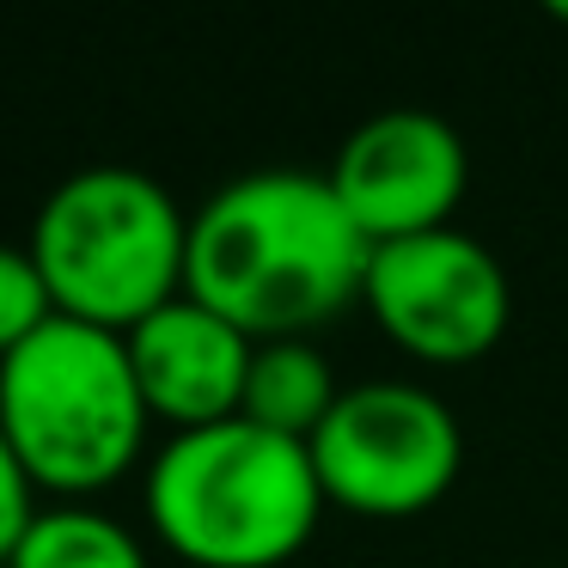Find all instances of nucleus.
Listing matches in <instances>:
<instances>
[{
	"label": "nucleus",
	"mask_w": 568,
	"mask_h": 568,
	"mask_svg": "<svg viewBox=\"0 0 568 568\" xmlns=\"http://www.w3.org/2000/svg\"><path fill=\"white\" fill-rule=\"evenodd\" d=\"M367 257V233L331 178L270 165L221 184L190 214L184 294L233 318L251 343H287L355 306Z\"/></svg>",
	"instance_id": "nucleus-1"
},
{
	"label": "nucleus",
	"mask_w": 568,
	"mask_h": 568,
	"mask_svg": "<svg viewBox=\"0 0 568 568\" xmlns=\"http://www.w3.org/2000/svg\"><path fill=\"white\" fill-rule=\"evenodd\" d=\"M324 489L306 440L245 416L184 428L148 465V519L196 568H282L312 544Z\"/></svg>",
	"instance_id": "nucleus-2"
},
{
	"label": "nucleus",
	"mask_w": 568,
	"mask_h": 568,
	"mask_svg": "<svg viewBox=\"0 0 568 568\" xmlns=\"http://www.w3.org/2000/svg\"><path fill=\"white\" fill-rule=\"evenodd\" d=\"M148 397L116 331L55 312L0 361V434L38 489L87 495L116 483L148 440Z\"/></svg>",
	"instance_id": "nucleus-3"
},
{
	"label": "nucleus",
	"mask_w": 568,
	"mask_h": 568,
	"mask_svg": "<svg viewBox=\"0 0 568 568\" xmlns=\"http://www.w3.org/2000/svg\"><path fill=\"white\" fill-rule=\"evenodd\" d=\"M31 257L62 318L129 336L184 294L190 214L135 165H87L43 196Z\"/></svg>",
	"instance_id": "nucleus-4"
},
{
	"label": "nucleus",
	"mask_w": 568,
	"mask_h": 568,
	"mask_svg": "<svg viewBox=\"0 0 568 568\" xmlns=\"http://www.w3.org/2000/svg\"><path fill=\"white\" fill-rule=\"evenodd\" d=\"M306 453L331 507L367 519H416L453 495L465 470V428L428 385L367 379L343 385Z\"/></svg>",
	"instance_id": "nucleus-5"
},
{
	"label": "nucleus",
	"mask_w": 568,
	"mask_h": 568,
	"mask_svg": "<svg viewBox=\"0 0 568 568\" xmlns=\"http://www.w3.org/2000/svg\"><path fill=\"white\" fill-rule=\"evenodd\" d=\"M361 306L404 355L428 367H470L507 336L514 282L483 239L440 226L373 245Z\"/></svg>",
	"instance_id": "nucleus-6"
},
{
	"label": "nucleus",
	"mask_w": 568,
	"mask_h": 568,
	"mask_svg": "<svg viewBox=\"0 0 568 568\" xmlns=\"http://www.w3.org/2000/svg\"><path fill=\"white\" fill-rule=\"evenodd\" d=\"M331 190L367 245L453 226L470 184V148L440 111H379L343 135Z\"/></svg>",
	"instance_id": "nucleus-7"
},
{
	"label": "nucleus",
	"mask_w": 568,
	"mask_h": 568,
	"mask_svg": "<svg viewBox=\"0 0 568 568\" xmlns=\"http://www.w3.org/2000/svg\"><path fill=\"white\" fill-rule=\"evenodd\" d=\"M123 343H129V361H135L148 409L165 416L178 434L239 416L257 343L214 306L178 294L153 318H141Z\"/></svg>",
	"instance_id": "nucleus-8"
},
{
	"label": "nucleus",
	"mask_w": 568,
	"mask_h": 568,
	"mask_svg": "<svg viewBox=\"0 0 568 568\" xmlns=\"http://www.w3.org/2000/svg\"><path fill=\"white\" fill-rule=\"evenodd\" d=\"M336 397H343V385H336L324 348L306 336H287V343H257L239 416L270 434H287V440H312L336 409Z\"/></svg>",
	"instance_id": "nucleus-9"
},
{
	"label": "nucleus",
	"mask_w": 568,
	"mask_h": 568,
	"mask_svg": "<svg viewBox=\"0 0 568 568\" xmlns=\"http://www.w3.org/2000/svg\"><path fill=\"white\" fill-rule=\"evenodd\" d=\"M7 568H148V550L123 519L62 501V507H38V519L26 526Z\"/></svg>",
	"instance_id": "nucleus-10"
},
{
	"label": "nucleus",
	"mask_w": 568,
	"mask_h": 568,
	"mask_svg": "<svg viewBox=\"0 0 568 568\" xmlns=\"http://www.w3.org/2000/svg\"><path fill=\"white\" fill-rule=\"evenodd\" d=\"M50 318H55V300L43 287V270L31 257V245H7L0 239V361Z\"/></svg>",
	"instance_id": "nucleus-11"
},
{
	"label": "nucleus",
	"mask_w": 568,
	"mask_h": 568,
	"mask_svg": "<svg viewBox=\"0 0 568 568\" xmlns=\"http://www.w3.org/2000/svg\"><path fill=\"white\" fill-rule=\"evenodd\" d=\"M31 519H38V483L26 477L13 440L0 434V568H7V556L19 550V538H26Z\"/></svg>",
	"instance_id": "nucleus-12"
},
{
	"label": "nucleus",
	"mask_w": 568,
	"mask_h": 568,
	"mask_svg": "<svg viewBox=\"0 0 568 568\" xmlns=\"http://www.w3.org/2000/svg\"><path fill=\"white\" fill-rule=\"evenodd\" d=\"M544 13H550L556 26H568V0H550V7H544Z\"/></svg>",
	"instance_id": "nucleus-13"
}]
</instances>
